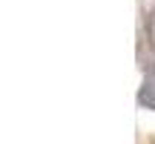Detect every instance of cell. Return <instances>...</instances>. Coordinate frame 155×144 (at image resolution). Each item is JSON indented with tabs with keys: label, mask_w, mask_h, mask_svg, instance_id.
I'll list each match as a JSON object with an SVG mask.
<instances>
[{
	"label": "cell",
	"mask_w": 155,
	"mask_h": 144,
	"mask_svg": "<svg viewBox=\"0 0 155 144\" xmlns=\"http://www.w3.org/2000/svg\"><path fill=\"white\" fill-rule=\"evenodd\" d=\"M138 104L144 110L155 112V63L144 69V78H141V87H138Z\"/></svg>",
	"instance_id": "obj_1"
},
{
	"label": "cell",
	"mask_w": 155,
	"mask_h": 144,
	"mask_svg": "<svg viewBox=\"0 0 155 144\" xmlns=\"http://www.w3.org/2000/svg\"><path fill=\"white\" fill-rule=\"evenodd\" d=\"M147 43H150V49L155 52V6L150 9V15H147Z\"/></svg>",
	"instance_id": "obj_2"
}]
</instances>
